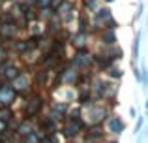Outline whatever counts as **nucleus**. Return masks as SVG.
I'll use <instances>...</instances> for the list:
<instances>
[{
  "label": "nucleus",
  "instance_id": "6",
  "mask_svg": "<svg viewBox=\"0 0 148 143\" xmlns=\"http://www.w3.org/2000/svg\"><path fill=\"white\" fill-rule=\"evenodd\" d=\"M130 113H131V117L135 119V115H137V111H135V107H131V109H130Z\"/></svg>",
  "mask_w": 148,
  "mask_h": 143
},
{
  "label": "nucleus",
  "instance_id": "5",
  "mask_svg": "<svg viewBox=\"0 0 148 143\" xmlns=\"http://www.w3.org/2000/svg\"><path fill=\"white\" fill-rule=\"evenodd\" d=\"M143 128V119H139V122H137V126H135V132H139V130Z\"/></svg>",
  "mask_w": 148,
  "mask_h": 143
},
{
  "label": "nucleus",
  "instance_id": "7",
  "mask_svg": "<svg viewBox=\"0 0 148 143\" xmlns=\"http://www.w3.org/2000/svg\"><path fill=\"white\" fill-rule=\"evenodd\" d=\"M146 109H148V100H146Z\"/></svg>",
  "mask_w": 148,
  "mask_h": 143
},
{
  "label": "nucleus",
  "instance_id": "3",
  "mask_svg": "<svg viewBox=\"0 0 148 143\" xmlns=\"http://www.w3.org/2000/svg\"><path fill=\"white\" fill-rule=\"evenodd\" d=\"M139 45H141V34H137V38L133 40V45H131V57H133V62L139 59Z\"/></svg>",
  "mask_w": 148,
  "mask_h": 143
},
{
  "label": "nucleus",
  "instance_id": "4",
  "mask_svg": "<svg viewBox=\"0 0 148 143\" xmlns=\"http://www.w3.org/2000/svg\"><path fill=\"white\" fill-rule=\"evenodd\" d=\"M141 72H143V75L139 77V79H141V83H143V88H146V87H148V70H146L145 66H143V70H141Z\"/></svg>",
  "mask_w": 148,
  "mask_h": 143
},
{
  "label": "nucleus",
  "instance_id": "1",
  "mask_svg": "<svg viewBox=\"0 0 148 143\" xmlns=\"http://www.w3.org/2000/svg\"><path fill=\"white\" fill-rule=\"evenodd\" d=\"M11 98H13V88H10V87L0 88V102L2 104H10Z\"/></svg>",
  "mask_w": 148,
  "mask_h": 143
},
{
  "label": "nucleus",
  "instance_id": "2",
  "mask_svg": "<svg viewBox=\"0 0 148 143\" xmlns=\"http://www.w3.org/2000/svg\"><path fill=\"white\" fill-rule=\"evenodd\" d=\"M124 130V124L118 121V119H111L109 121V132H112V134H120Z\"/></svg>",
  "mask_w": 148,
  "mask_h": 143
}]
</instances>
